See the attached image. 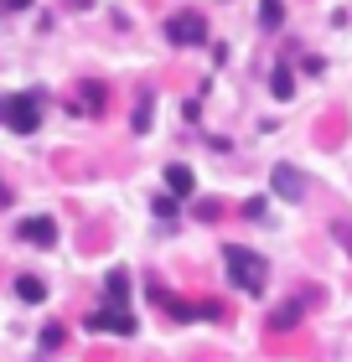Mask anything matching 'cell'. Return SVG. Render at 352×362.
Wrapping results in <instances>:
<instances>
[{
	"label": "cell",
	"mask_w": 352,
	"mask_h": 362,
	"mask_svg": "<svg viewBox=\"0 0 352 362\" xmlns=\"http://www.w3.org/2000/svg\"><path fill=\"white\" fill-rule=\"evenodd\" d=\"M16 295H21L26 305H37V300H47V285L37 274H21V279H16Z\"/></svg>",
	"instance_id": "cell-8"
},
{
	"label": "cell",
	"mask_w": 352,
	"mask_h": 362,
	"mask_svg": "<svg viewBox=\"0 0 352 362\" xmlns=\"http://www.w3.org/2000/svg\"><path fill=\"white\" fill-rule=\"evenodd\" d=\"M31 0H0V11H26Z\"/></svg>",
	"instance_id": "cell-13"
},
{
	"label": "cell",
	"mask_w": 352,
	"mask_h": 362,
	"mask_svg": "<svg viewBox=\"0 0 352 362\" xmlns=\"http://www.w3.org/2000/svg\"><path fill=\"white\" fill-rule=\"evenodd\" d=\"M0 202H6V187H0Z\"/></svg>",
	"instance_id": "cell-14"
},
{
	"label": "cell",
	"mask_w": 352,
	"mask_h": 362,
	"mask_svg": "<svg viewBox=\"0 0 352 362\" xmlns=\"http://www.w3.org/2000/svg\"><path fill=\"white\" fill-rule=\"evenodd\" d=\"M270 187L280 192V202H300V197H306V176H300L295 166H275L270 171Z\"/></svg>",
	"instance_id": "cell-4"
},
{
	"label": "cell",
	"mask_w": 352,
	"mask_h": 362,
	"mask_svg": "<svg viewBox=\"0 0 352 362\" xmlns=\"http://www.w3.org/2000/svg\"><path fill=\"white\" fill-rule=\"evenodd\" d=\"M21 238L37 243V249H52V243H57V223L52 218H26L21 223Z\"/></svg>",
	"instance_id": "cell-6"
},
{
	"label": "cell",
	"mask_w": 352,
	"mask_h": 362,
	"mask_svg": "<svg viewBox=\"0 0 352 362\" xmlns=\"http://www.w3.org/2000/svg\"><path fill=\"white\" fill-rule=\"evenodd\" d=\"M295 316H300V305H280L275 316H270V326H275V332H290V326H295Z\"/></svg>",
	"instance_id": "cell-9"
},
{
	"label": "cell",
	"mask_w": 352,
	"mask_h": 362,
	"mask_svg": "<svg viewBox=\"0 0 352 362\" xmlns=\"http://www.w3.org/2000/svg\"><path fill=\"white\" fill-rule=\"evenodd\" d=\"M0 124L16 129V135H31V129L42 124V104L31 93H6L0 98Z\"/></svg>",
	"instance_id": "cell-2"
},
{
	"label": "cell",
	"mask_w": 352,
	"mask_h": 362,
	"mask_svg": "<svg viewBox=\"0 0 352 362\" xmlns=\"http://www.w3.org/2000/svg\"><path fill=\"white\" fill-rule=\"evenodd\" d=\"M89 332H114V337H130V332H135V316H130V310H93V316H89Z\"/></svg>",
	"instance_id": "cell-5"
},
{
	"label": "cell",
	"mask_w": 352,
	"mask_h": 362,
	"mask_svg": "<svg viewBox=\"0 0 352 362\" xmlns=\"http://www.w3.org/2000/svg\"><path fill=\"white\" fill-rule=\"evenodd\" d=\"M270 88H275L280 98H290V93H295V83H290V73H285V68L275 73V83H270Z\"/></svg>",
	"instance_id": "cell-12"
},
{
	"label": "cell",
	"mask_w": 352,
	"mask_h": 362,
	"mask_svg": "<svg viewBox=\"0 0 352 362\" xmlns=\"http://www.w3.org/2000/svg\"><path fill=\"white\" fill-rule=\"evenodd\" d=\"M166 37H171L176 47H192V42H203L208 37V21L197 11H176L171 21H166Z\"/></svg>",
	"instance_id": "cell-3"
},
{
	"label": "cell",
	"mask_w": 352,
	"mask_h": 362,
	"mask_svg": "<svg viewBox=\"0 0 352 362\" xmlns=\"http://www.w3.org/2000/svg\"><path fill=\"white\" fill-rule=\"evenodd\" d=\"M223 264H228V274H233V285H244L249 295H264V285H270V264H264L259 254L228 243V249H223Z\"/></svg>",
	"instance_id": "cell-1"
},
{
	"label": "cell",
	"mask_w": 352,
	"mask_h": 362,
	"mask_svg": "<svg viewBox=\"0 0 352 362\" xmlns=\"http://www.w3.org/2000/svg\"><path fill=\"white\" fill-rule=\"evenodd\" d=\"M280 16H285L280 0H259V21H264V26H280Z\"/></svg>",
	"instance_id": "cell-10"
},
{
	"label": "cell",
	"mask_w": 352,
	"mask_h": 362,
	"mask_svg": "<svg viewBox=\"0 0 352 362\" xmlns=\"http://www.w3.org/2000/svg\"><path fill=\"white\" fill-rule=\"evenodd\" d=\"M166 187H171V197H192L197 181H192V171H187V166H166Z\"/></svg>",
	"instance_id": "cell-7"
},
{
	"label": "cell",
	"mask_w": 352,
	"mask_h": 362,
	"mask_svg": "<svg viewBox=\"0 0 352 362\" xmlns=\"http://www.w3.org/2000/svg\"><path fill=\"white\" fill-rule=\"evenodd\" d=\"M104 285H109V300H125V290H130V279H125L120 269H114V274L104 279Z\"/></svg>",
	"instance_id": "cell-11"
}]
</instances>
